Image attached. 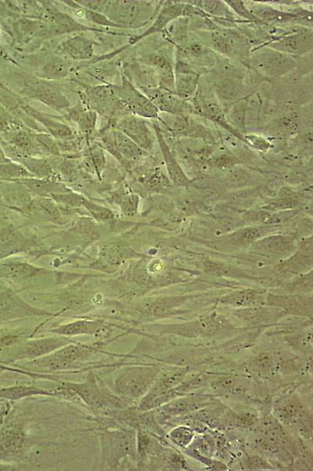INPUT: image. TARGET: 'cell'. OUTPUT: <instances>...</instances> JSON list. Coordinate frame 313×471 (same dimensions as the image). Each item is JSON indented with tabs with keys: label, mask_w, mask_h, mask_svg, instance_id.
<instances>
[{
	"label": "cell",
	"mask_w": 313,
	"mask_h": 471,
	"mask_svg": "<svg viewBox=\"0 0 313 471\" xmlns=\"http://www.w3.org/2000/svg\"><path fill=\"white\" fill-rule=\"evenodd\" d=\"M86 94L92 109L97 110L100 114L112 115L117 111L122 110L130 114L125 106L115 96L111 85L92 87L86 91Z\"/></svg>",
	"instance_id": "4fadbf2b"
},
{
	"label": "cell",
	"mask_w": 313,
	"mask_h": 471,
	"mask_svg": "<svg viewBox=\"0 0 313 471\" xmlns=\"http://www.w3.org/2000/svg\"><path fill=\"white\" fill-rule=\"evenodd\" d=\"M275 414L277 418L285 425L305 427V410L300 400L293 396L281 398L275 406Z\"/></svg>",
	"instance_id": "2e32d148"
},
{
	"label": "cell",
	"mask_w": 313,
	"mask_h": 471,
	"mask_svg": "<svg viewBox=\"0 0 313 471\" xmlns=\"http://www.w3.org/2000/svg\"><path fill=\"white\" fill-rule=\"evenodd\" d=\"M26 111L28 115L32 116L35 120L42 123L48 130L53 137L60 140H69L73 137V132L68 125H64V123L58 121L49 116L41 114L39 112L30 107H28Z\"/></svg>",
	"instance_id": "7402d4cb"
},
{
	"label": "cell",
	"mask_w": 313,
	"mask_h": 471,
	"mask_svg": "<svg viewBox=\"0 0 313 471\" xmlns=\"http://www.w3.org/2000/svg\"><path fill=\"white\" fill-rule=\"evenodd\" d=\"M86 167L94 170L97 175L102 173L105 166V157L99 147L93 148L86 161Z\"/></svg>",
	"instance_id": "f35d334b"
},
{
	"label": "cell",
	"mask_w": 313,
	"mask_h": 471,
	"mask_svg": "<svg viewBox=\"0 0 313 471\" xmlns=\"http://www.w3.org/2000/svg\"><path fill=\"white\" fill-rule=\"evenodd\" d=\"M153 130H155L158 143L159 146H160L170 179H172L175 184L179 185H187L190 184V180H189L188 177L186 175L184 170H182L172 151H171L160 125H159L158 123H155V125H153Z\"/></svg>",
	"instance_id": "ac0fdd59"
},
{
	"label": "cell",
	"mask_w": 313,
	"mask_h": 471,
	"mask_svg": "<svg viewBox=\"0 0 313 471\" xmlns=\"http://www.w3.org/2000/svg\"><path fill=\"white\" fill-rule=\"evenodd\" d=\"M27 92L31 97L57 110L67 109L70 105L68 99L63 96L60 90L43 80L29 81V84L27 85Z\"/></svg>",
	"instance_id": "5bb4252c"
},
{
	"label": "cell",
	"mask_w": 313,
	"mask_h": 471,
	"mask_svg": "<svg viewBox=\"0 0 313 471\" xmlns=\"http://www.w3.org/2000/svg\"><path fill=\"white\" fill-rule=\"evenodd\" d=\"M11 161L9 160L7 157L5 156L4 152L1 148H0V163H10Z\"/></svg>",
	"instance_id": "816d5d0a"
},
{
	"label": "cell",
	"mask_w": 313,
	"mask_h": 471,
	"mask_svg": "<svg viewBox=\"0 0 313 471\" xmlns=\"http://www.w3.org/2000/svg\"><path fill=\"white\" fill-rule=\"evenodd\" d=\"M274 360L269 353H261L251 362V368L258 372H269L273 368Z\"/></svg>",
	"instance_id": "60d3db41"
},
{
	"label": "cell",
	"mask_w": 313,
	"mask_h": 471,
	"mask_svg": "<svg viewBox=\"0 0 313 471\" xmlns=\"http://www.w3.org/2000/svg\"><path fill=\"white\" fill-rule=\"evenodd\" d=\"M197 37L216 54L231 59L249 69L253 48L250 39L239 28H218L214 31H198Z\"/></svg>",
	"instance_id": "6da1fadb"
},
{
	"label": "cell",
	"mask_w": 313,
	"mask_h": 471,
	"mask_svg": "<svg viewBox=\"0 0 313 471\" xmlns=\"http://www.w3.org/2000/svg\"><path fill=\"white\" fill-rule=\"evenodd\" d=\"M157 373L156 369L151 368H133L117 381V387L126 396L139 397L151 386Z\"/></svg>",
	"instance_id": "30bf717a"
},
{
	"label": "cell",
	"mask_w": 313,
	"mask_h": 471,
	"mask_svg": "<svg viewBox=\"0 0 313 471\" xmlns=\"http://www.w3.org/2000/svg\"><path fill=\"white\" fill-rule=\"evenodd\" d=\"M22 163L34 177H38V178L41 179H48L53 174L49 163L44 161L27 157L22 158Z\"/></svg>",
	"instance_id": "1f68e13d"
},
{
	"label": "cell",
	"mask_w": 313,
	"mask_h": 471,
	"mask_svg": "<svg viewBox=\"0 0 313 471\" xmlns=\"http://www.w3.org/2000/svg\"><path fill=\"white\" fill-rule=\"evenodd\" d=\"M14 123L10 121L8 118L0 115V132H13V133L17 132L16 129L12 127Z\"/></svg>",
	"instance_id": "681fc988"
},
{
	"label": "cell",
	"mask_w": 313,
	"mask_h": 471,
	"mask_svg": "<svg viewBox=\"0 0 313 471\" xmlns=\"http://www.w3.org/2000/svg\"><path fill=\"white\" fill-rule=\"evenodd\" d=\"M34 176L22 165L14 163H0V180L23 179Z\"/></svg>",
	"instance_id": "4dcf8cb0"
},
{
	"label": "cell",
	"mask_w": 313,
	"mask_h": 471,
	"mask_svg": "<svg viewBox=\"0 0 313 471\" xmlns=\"http://www.w3.org/2000/svg\"><path fill=\"white\" fill-rule=\"evenodd\" d=\"M111 91L130 114L144 119H158L159 111L145 94L124 78L122 85H111Z\"/></svg>",
	"instance_id": "8992f818"
},
{
	"label": "cell",
	"mask_w": 313,
	"mask_h": 471,
	"mask_svg": "<svg viewBox=\"0 0 313 471\" xmlns=\"http://www.w3.org/2000/svg\"><path fill=\"white\" fill-rule=\"evenodd\" d=\"M259 233L256 229H247L240 234V238L246 240H252L258 237Z\"/></svg>",
	"instance_id": "f907efd6"
},
{
	"label": "cell",
	"mask_w": 313,
	"mask_h": 471,
	"mask_svg": "<svg viewBox=\"0 0 313 471\" xmlns=\"http://www.w3.org/2000/svg\"><path fill=\"white\" fill-rule=\"evenodd\" d=\"M200 76L191 71H175V93L181 98L191 101L198 89Z\"/></svg>",
	"instance_id": "d6986e66"
},
{
	"label": "cell",
	"mask_w": 313,
	"mask_h": 471,
	"mask_svg": "<svg viewBox=\"0 0 313 471\" xmlns=\"http://www.w3.org/2000/svg\"><path fill=\"white\" fill-rule=\"evenodd\" d=\"M84 10L86 19L93 23L97 24V25L102 26L122 28L120 26L116 25V24L112 22L108 19L107 17L102 14H99L97 13V12L87 10L86 8H84Z\"/></svg>",
	"instance_id": "f6af8a7d"
},
{
	"label": "cell",
	"mask_w": 313,
	"mask_h": 471,
	"mask_svg": "<svg viewBox=\"0 0 313 471\" xmlns=\"http://www.w3.org/2000/svg\"><path fill=\"white\" fill-rule=\"evenodd\" d=\"M257 300L256 294L252 292H242L232 294L227 298L226 303L234 305H247L255 303Z\"/></svg>",
	"instance_id": "b9f144b4"
},
{
	"label": "cell",
	"mask_w": 313,
	"mask_h": 471,
	"mask_svg": "<svg viewBox=\"0 0 313 471\" xmlns=\"http://www.w3.org/2000/svg\"><path fill=\"white\" fill-rule=\"evenodd\" d=\"M259 46H267L271 49L295 58L311 54L313 47L312 28L294 26L290 31Z\"/></svg>",
	"instance_id": "5b68a950"
},
{
	"label": "cell",
	"mask_w": 313,
	"mask_h": 471,
	"mask_svg": "<svg viewBox=\"0 0 313 471\" xmlns=\"http://www.w3.org/2000/svg\"><path fill=\"white\" fill-rule=\"evenodd\" d=\"M82 205L95 219L99 222H106L113 220L115 215L111 209L104 206L97 204L85 198Z\"/></svg>",
	"instance_id": "8d00e7d4"
},
{
	"label": "cell",
	"mask_w": 313,
	"mask_h": 471,
	"mask_svg": "<svg viewBox=\"0 0 313 471\" xmlns=\"http://www.w3.org/2000/svg\"><path fill=\"white\" fill-rule=\"evenodd\" d=\"M298 67V58L283 54L267 46L253 47L249 69L264 80L280 79Z\"/></svg>",
	"instance_id": "7a4b0ae2"
},
{
	"label": "cell",
	"mask_w": 313,
	"mask_h": 471,
	"mask_svg": "<svg viewBox=\"0 0 313 471\" xmlns=\"http://www.w3.org/2000/svg\"><path fill=\"white\" fill-rule=\"evenodd\" d=\"M138 206V197L129 196L122 200V210L124 214L131 215L137 211Z\"/></svg>",
	"instance_id": "c3c4849f"
},
{
	"label": "cell",
	"mask_w": 313,
	"mask_h": 471,
	"mask_svg": "<svg viewBox=\"0 0 313 471\" xmlns=\"http://www.w3.org/2000/svg\"><path fill=\"white\" fill-rule=\"evenodd\" d=\"M23 184L31 188L32 191L40 194V195H46V194H59L70 193L67 187L63 184H57V182L50 181L47 179H34L28 178L22 179Z\"/></svg>",
	"instance_id": "4316f807"
},
{
	"label": "cell",
	"mask_w": 313,
	"mask_h": 471,
	"mask_svg": "<svg viewBox=\"0 0 313 471\" xmlns=\"http://www.w3.org/2000/svg\"><path fill=\"white\" fill-rule=\"evenodd\" d=\"M61 345V341L57 339L40 340L29 344L27 351L32 356H39L49 353Z\"/></svg>",
	"instance_id": "e575fe53"
},
{
	"label": "cell",
	"mask_w": 313,
	"mask_h": 471,
	"mask_svg": "<svg viewBox=\"0 0 313 471\" xmlns=\"http://www.w3.org/2000/svg\"><path fill=\"white\" fill-rule=\"evenodd\" d=\"M225 3L231 9L234 13L238 16L239 19L253 25L263 26H265L257 17L254 16L252 12L247 8L245 2L240 0H226Z\"/></svg>",
	"instance_id": "d6a6232c"
},
{
	"label": "cell",
	"mask_w": 313,
	"mask_h": 471,
	"mask_svg": "<svg viewBox=\"0 0 313 471\" xmlns=\"http://www.w3.org/2000/svg\"><path fill=\"white\" fill-rule=\"evenodd\" d=\"M117 130L127 135L135 144L145 152L151 151L157 140L155 130H152L149 122L137 116H124L117 123Z\"/></svg>",
	"instance_id": "ba28073f"
},
{
	"label": "cell",
	"mask_w": 313,
	"mask_h": 471,
	"mask_svg": "<svg viewBox=\"0 0 313 471\" xmlns=\"http://www.w3.org/2000/svg\"><path fill=\"white\" fill-rule=\"evenodd\" d=\"M11 143L27 155H39L47 152L44 147L39 143L35 134L20 130L13 133Z\"/></svg>",
	"instance_id": "cb8c5ba5"
},
{
	"label": "cell",
	"mask_w": 313,
	"mask_h": 471,
	"mask_svg": "<svg viewBox=\"0 0 313 471\" xmlns=\"http://www.w3.org/2000/svg\"><path fill=\"white\" fill-rule=\"evenodd\" d=\"M143 6L138 1H115L106 17L122 28H138L140 23L144 26L140 21Z\"/></svg>",
	"instance_id": "7c38bea8"
},
{
	"label": "cell",
	"mask_w": 313,
	"mask_h": 471,
	"mask_svg": "<svg viewBox=\"0 0 313 471\" xmlns=\"http://www.w3.org/2000/svg\"><path fill=\"white\" fill-rule=\"evenodd\" d=\"M23 436L19 429L10 428L3 433L1 444L6 450H19L23 443Z\"/></svg>",
	"instance_id": "74e56055"
},
{
	"label": "cell",
	"mask_w": 313,
	"mask_h": 471,
	"mask_svg": "<svg viewBox=\"0 0 313 471\" xmlns=\"http://www.w3.org/2000/svg\"><path fill=\"white\" fill-rule=\"evenodd\" d=\"M210 400L211 397L209 396H189L173 400L172 403L165 406L164 409L169 415L187 414L204 408L207 403L210 402Z\"/></svg>",
	"instance_id": "44dd1931"
},
{
	"label": "cell",
	"mask_w": 313,
	"mask_h": 471,
	"mask_svg": "<svg viewBox=\"0 0 313 471\" xmlns=\"http://www.w3.org/2000/svg\"><path fill=\"white\" fill-rule=\"evenodd\" d=\"M5 55V52L3 51L1 47H0V57H3Z\"/></svg>",
	"instance_id": "f5cc1de1"
},
{
	"label": "cell",
	"mask_w": 313,
	"mask_h": 471,
	"mask_svg": "<svg viewBox=\"0 0 313 471\" xmlns=\"http://www.w3.org/2000/svg\"><path fill=\"white\" fill-rule=\"evenodd\" d=\"M72 70V64L64 58H56L46 64L42 78L47 80H61L66 78Z\"/></svg>",
	"instance_id": "f1b7e54d"
},
{
	"label": "cell",
	"mask_w": 313,
	"mask_h": 471,
	"mask_svg": "<svg viewBox=\"0 0 313 471\" xmlns=\"http://www.w3.org/2000/svg\"><path fill=\"white\" fill-rule=\"evenodd\" d=\"M15 30L21 41H30L35 37L53 35L48 24L42 20L28 19L17 22Z\"/></svg>",
	"instance_id": "ffe728a7"
},
{
	"label": "cell",
	"mask_w": 313,
	"mask_h": 471,
	"mask_svg": "<svg viewBox=\"0 0 313 471\" xmlns=\"http://www.w3.org/2000/svg\"><path fill=\"white\" fill-rule=\"evenodd\" d=\"M185 3L184 1H167L162 4V8L159 12L155 22L147 29V30L135 37L132 40V44L138 42L141 39H144L149 35L164 32V29L173 21L178 19L179 17H184Z\"/></svg>",
	"instance_id": "9a60e30c"
},
{
	"label": "cell",
	"mask_w": 313,
	"mask_h": 471,
	"mask_svg": "<svg viewBox=\"0 0 313 471\" xmlns=\"http://www.w3.org/2000/svg\"><path fill=\"white\" fill-rule=\"evenodd\" d=\"M75 390L80 394L82 398L86 400L87 403L93 406H97V407L102 405V398H100L99 393L95 387L84 385L75 386Z\"/></svg>",
	"instance_id": "ab89813d"
},
{
	"label": "cell",
	"mask_w": 313,
	"mask_h": 471,
	"mask_svg": "<svg viewBox=\"0 0 313 471\" xmlns=\"http://www.w3.org/2000/svg\"><path fill=\"white\" fill-rule=\"evenodd\" d=\"M99 328L98 323L92 321H79L70 323L68 326L61 327L57 330L58 333L64 335H75L81 333H92L97 332Z\"/></svg>",
	"instance_id": "836d02e7"
},
{
	"label": "cell",
	"mask_w": 313,
	"mask_h": 471,
	"mask_svg": "<svg viewBox=\"0 0 313 471\" xmlns=\"http://www.w3.org/2000/svg\"><path fill=\"white\" fill-rule=\"evenodd\" d=\"M244 143L251 148L262 152H267L274 148L269 139L262 134L247 133L244 135Z\"/></svg>",
	"instance_id": "d590c367"
},
{
	"label": "cell",
	"mask_w": 313,
	"mask_h": 471,
	"mask_svg": "<svg viewBox=\"0 0 313 471\" xmlns=\"http://www.w3.org/2000/svg\"><path fill=\"white\" fill-rule=\"evenodd\" d=\"M70 116L78 123L79 128L85 133H91L95 129L97 121L96 111L75 108L70 112Z\"/></svg>",
	"instance_id": "f546056e"
},
{
	"label": "cell",
	"mask_w": 313,
	"mask_h": 471,
	"mask_svg": "<svg viewBox=\"0 0 313 471\" xmlns=\"http://www.w3.org/2000/svg\"><path fill=\"white\" fill-rule=\"evenodd\" d=\"M195 109L196 116L205 118L215 125L220 127L236 138L244 143V135H241L230 127L226 119L225 108L218 101L214 91L207 81H200L198 89L194 97L190 101Z\"/></svg>",
	"instance_id": "3957f363"
},
{
	"label": "cell",
	"mask_w": 313,
	"mask_h": 471,
	"mask_svg": "<svg viewBox=\"0 0 313 471\" xmlns=\"http://www.w3.org/2000/svg\"><path fill=\"white\" fill-rule=\"evenodd\" d=\"M301 131V115L296 109H289L276 115L262 127L264 136L287 139L298 136Z\"/></svg>",
	"instance_id": "9c48e42d"
},
{
	"label": "cell",
	"mask_w": 313,
	"mask_h": 471,
	"mask_svg": "<svg viewBox=\"0 0 313 471\" xmlns=\"http://www.w3.org/2000/svg\"><path fill=\"white\" fill-rule=\"evenodd\" d=\"M42 269L26 263H14L5 265L1 268V273L5 278L10 280H26L38 275Z\"/></svg>",
	"instance_id": "83f0119b"
},
{
	"label": "cell",
	"mask_w": 313,
	"mask_h": 471,
	"mask_svg": "<svg viewBox=\"0 0 313 471\" xmlns=\"http://www.w3.org/2000/svg\"><path fill=\"white\" fill-rule=\"evenodd\" d=\"M112 134H113L117 152L120 157L127 161H137L145 154V151L119 130H113Z\"/></svg>",
	"instance_id": "603a6c76"
},
{
	"label": "cell",
	"mask_w": 313,
	"mask_h": 471,
	"mask_svg": "<svg viewBox=\"0 0 313 471\" xmlns=\"http://www.w3.org/2000/svg\"><path fill=\"white\" fill-rule=\"evenodd\" d=\"M82 356V350L79 347L70 346L59 350L52 356L45 359L44 365L51 369H61L67 367L68 365Z\"/></svg>",
	"instance_id": "484cf974"
},
{
	"label": "cell",
	"mask_w": 313,
	"mask_h": 471,
	"mask_svg": "<svg viewBox=\"0 0 313 471\" xmlns=\"http://www.w3.org/2000/svg\"><path fill=\"white\" fill-rule=\"evenodd\" d=\"M52 197L57 200V202L72 206V207H75V206H80L84 204V197L78 195V194L73 193H65L59 194H52Z\"/></svg>",
	"instance_id": "7bdbcfd3"
},
{
	"label": "cell",
	"mask_w": 313,
	"mask_h": 471,
	"mask_svg": "<svg viewBox=\"0 0 313 471\" xmlns=\"http://www.w3.org/2000/svg\"><path fill=\"white\" fill-rule=\"evenodd\" d=\"M218 80L214 85L216 96L222 105H233L250 97L255 93L250 85L246 84L245 80L222 78L218 75Z\"/></svg>",
	"instance_id": "8fae6325"
},
{
	"label": "cell",
	"mask_w": 313,
	"mask_h": 471,
	"mask_svg": "<svg viewBox=\"0 0 313 471\" xmlns=\"http://www.w3.org/2000/svg\"><path fill=\"white\" fill-rule=\"evenodd\" d=\"M94 43L82 35L70 37L57 46L56 53L73 60H88L93 55Z\"/></svg>",
	"instance_id": "e0dca14e"
},
{
	"label": "cell",
	"mask_w": 313,
	"mask_h": 471,
	"mask_svg": "<svg viewBox=\"0 0 313 471\" xmlns=\"http://www.w3.org/2000/svg\"><path fill=\"white\" fill-rule=\"evenodd\" d=\"M247 99L230 105L225 109L227 121L230 127L241 135L247 134Z\"/></svg>",
	"instance_id": "d4e9b609"
},
{
	"label": "cell",
	"mask_w": 313,
	"mask_h": 471,
	"mask_svg": "<svg viewBox=\"0 0 313 471\" xmlns=\"http://www.w3.org/2000/svg\"><path fill=\"white\" fill-rule=\"evenodd\" d=\"M245 4L252 15L265 26H278L294 25L312 28V11L303 8H296L292 11L277 9L267 3L247 2Z\"/></svg>",
	"instance_id": "277c9868"
},
{
	"label": "cell",
	"mask_w": 313,
	"mask_h": 471,
	"mask_svg": "<svg viewBox=\"0 0 313 471\" xmlns=\"http://www.w3.org/2000/svg\"><path fill=\"white\" fill-rule=\"evenodd\" d=\"M193 438L191 429L186 427H180L174 429L172 432V438L177 445L186 446L190 443Z\"/></svg>",
	"instance_id": "bcb514c9"
},
{
	"label": "cell",
	"mask_w": 313,
	"mask_h": 471,
	"mask_svg": "<svg viewBox=\"0 0 313 471\" xmlns=\"http://www.w3.org/2000/svg\"><path fill=\"white\" fill-rule=\"evenodd\" d=\"M238 159L230 153H222L220 155L216 156L210 161L211 165L218 168H227L234 166L238 163Z\"/></svg>",
	"instance_id": "ee69618b"
},
{
	"label": "cell",
	"mask_w": 313,
	"mask_h": 471,
	"mask_svg": "<svg viewBox=\"0 0 313 471\" xmlns=\"http://www.w3.org/2000/svg\"><path fill=\"white\" fill-rule=\"evenodd\" d=\"M35 391L32 389L26 387H16L8 389V390L0 391V397L8 398H17L28 394L34 393Z\"/></svg>",
	"instance_id": "7dc6e473"
},
{
	"label": "cell",
	"mask_w": 313,
	"mask_h": 471,
	"mask_svg": "<svg viewBox=\"0 0 313 471\" xmlns=\"http://www.w3.org/2000/svg\"><path fill=\"white\" fill-rule=\"evenodd\" d=\"M140 89L155 106L159 113L196 116L192 103L181 98L175 92L158 87H142Z\"/></svg>",
	"instance_id": "52a82bcc"
}]
</instances>
